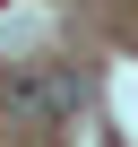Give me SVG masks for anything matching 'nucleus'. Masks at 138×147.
Masks as SVG:
<instances>
[{"label":"nucleus","instance_id":"f257e3e1","mask_svg":"<svg viewBox=\"0 0 138 147\" xmlns=\"http://www.w3.org/2000/svg\"><path fill=\"white\" fill-rule=\"evenodd\" d=\"M0 104L26 113V121H69L86 104V87L69 78V69H9V78H0Z\"/></svg>","mask_w":138,"mask_h":147}]
</instances>
